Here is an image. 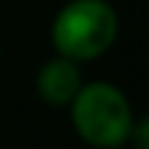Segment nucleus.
<instances>
[{
  "label": "nucleus",
  "instance_id": "f257e3e1",
  "mask_svg": "<svg viewBox=\"0 0 149 149\" xmlns=\"http://www.w3.org/2000/svg\"><path fill=\"white\" fill-rule=\"evenodd\" d=\"M119 36V14L108 0H69L53 17L50 42L55 55L88 64L105 55Z\"/></svg>",
  "mask_w": 149,
  "mask_h": 149
},
{
  "label": "nucleus",
  "instance_id": "f03ea898",
  "mask_svg": "<svg viewBox=\"0 0 149 149\" xmlns=\"http://www.w3.org/2000/svg\"><path fill=\"white\" fill-rule=\"evenodd\" d=\"M69 119L77 138L94 149H122L135 124L127 94L108 80H91L80 86L69 102Z\"/></svg>",
  "mask_w": 149,
  "mask_h": 149
},
{
  "label": "nucleus",
  "instance_id": "7ed1b4c3",
  "mask_svg": "<svg viewBox=\"0 0 149 149\" xmlns=\"http://www.w3.org/2000/svg\"><path fill=\"white\" fill-rule=\"evenodd\" d=\"M83 72L80 64L64 58V55H53L47 58L36 72V94L47 108H69L74 94L83 86Z\"/></svg>",
  "mask_w": 149,
  "mask_h": 149
},
{
  "label": "nucleus",
  "instance_id": "20e7f679",
  "mask_svg": "<svg viewBox=\"0 0 149 149\" xmlns=\"http://www.w3.org/2000/svg\"><path fill=\"white\" fill-rule=\"evenodd\" d=\"M127 144H133L135 149H149V119H135Z\"/></svg>",
  "mask_w": 149,
  "mask_h": 149
}]
</instances>
